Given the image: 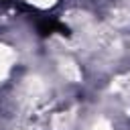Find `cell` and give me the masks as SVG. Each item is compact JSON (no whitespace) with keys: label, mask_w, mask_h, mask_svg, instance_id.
Wrapping results in <instances>:
<instances>
[{"label":"cell","mask_w":130,"mask_h":130,"mask_svg":"<svg viewBox=\"0 0 130 130\" xmlns=\"http://www.w3.org/2000/svg\"><path fill=\"white\" fill-rule=\"evenodd\" d=\"M35 24H37V32H39L41 37H49V35H53V32H59V35L69 37V28H67L63 22H59L55 16H39V18L35 20Z\"/></svg>","instance_id":"6da1fadb"}]
</instances>
